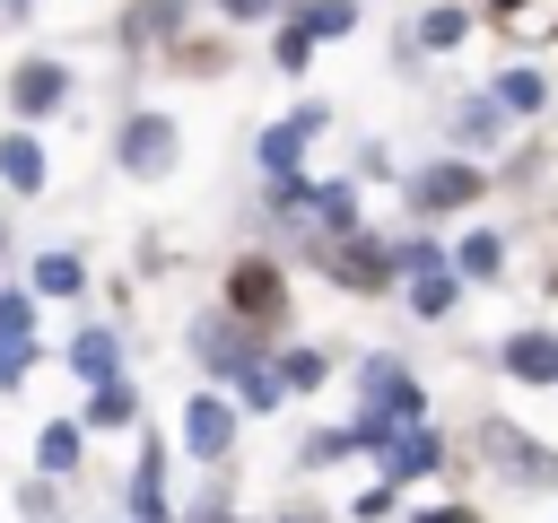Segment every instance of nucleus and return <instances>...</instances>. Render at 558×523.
Segmentation results:
<instances>
[{
  "label": "nucleus",
  "mask_w": 558,
  "mask_h": 523,
  "mask_svg": "<svg viewBox=\"0 0 558 523\" xmlns=\"http://www.w3.org/2000/svg\"><path fill=\"white\" fill-rule=\"evenodd\" d=\"M497 262H506V244H497V235H471V244H462V270H471V279H488Z\"/></svg>",
  "instance_id": "f3484780"
},
{
  "label": "nucleus",
  "mask_w": 558,
  "mask_h": 523,
  "mask_svg": "<svg viewBox=\"0 0 558 523\" xmlns=\"http://www.w3.org/2000/svg\"><path fill=\"white\" fill-rule=\"evenodd\" d=\"M96 418H131V392L122 384H96Z\"/></svg>",
  "instance_id": "aec40b11"
},
{
  "label": "nucleus",
  "mask_w": 558,
  "mask_h": 523,
  "mask_svg": "<svg viewBox=\"0 0 558 523\" xmlns=\"http://www.w3.org/2000/svg\"><path fill=\"white\" fill-rule=\"evenodd\" d=\"M497 9H514V0H497Z\"/></svg>",
  "instance_id": "b1692460"
},
{
  "label": "nucleus",
  "mask_w": 558,
  "mask_h": 523,
  "mask_svg": "<svg viewBox=\"0 0 558 523\" xmlns=\"http://www.w3.org/2000/svg\"><path fill=\"white\" fill-rule=\"evenodd\" d=\"M279 375L305 392V384H323V357H314V349H288V366H279Z\"/></svg>",
  "instance_id": "a211bd4d"
},
{
  "label": "nucleus",
  "mask_w": 558,
  "mask_h": 523,
  "mask_svg": "<svg viewBox=\"0 0 558 523\" xmlns=\"http://www.w3.org/2000/svg\"><path fill=\"white\" fill-rule=\"evenodd\" d=\"M26 375V340H0V384H17Z\"/></svg>",
  "instance_id": "412c9836"
},
{
  "label": "nucleus",
  "mask_w": 558,
  "mask_h": 523,
  "mask_svg": "<svg viewBox=\"0 0 558 523\" xmlns=\"http://www.w3.org/2000/svg\"><path fill=\"white\" fill-rule=\"evenodd\" d=\"M166 157H174V122H166V113H131L122 166H131V174H166Z\"/></svg>",
  "instance_id": "f257e3e1"
},
{
  "label": "nucleus",
  "mask_w": 558,
  "mask_h": 523,
  "mask_svg": "<svg viewBox=\"0 0 558 523\" xmlns=\"http://www.w3.org/2000/svg\"><path fill=\"white\" fill-rule=\"evenodd\" d=\"M488 445H497V462H506V471H523V479H549V471H558V462H541L514 427H488Z\"/></svg>",
  "instance_id": "1a4fd4ad"
},
{
  "label": "nucleus",
  "mask_w": 558,
  "mask_h": 523,
  "mask_svg": "<svg viewBox=\"0 0 558 523\" xmlns=\"http://www.w3.org/2000/svg\"><path fill=\"white\" fill-rule=\"evenodd\" d=\"M35 462H44V471H70V462H78V427H70V418H61V427H44Z\"/></svg>",
  "instance_id": "2eb2a0df"
},
{
  "label": "nucleus",
  "mask_w": 558,
  "mask_h": 523,
  "mask_svg": "<svg viewBox=\"0 0 558 523\" xmlns=\"http://www.w3.org/2000/svg\"><path fill=\"white\" fill-rule=\"evenodd\" d=\"M26 323H35V305L26 296H0V340H26Z\"/></svg>",
  "instance_id": "6ab92c4d"
},
{
  "label": "nucleus",
  "mask_w": 558,
  "mask_h": 523,
  "mask_svg": "<svg viewBox=\"0 0 558 523\" xmlns=\"http://www.w3.org/2000/svg\"><path fill=\"white\" fill-rule=\"evenodd\" d=\"M35 288H44V296H78V262H70V253H44V262H35Z\"/></svg>",
  "instance_id": "4468645a"
},
{
  "label": "nucleus",
  "mask_w": 558,
  "mask_h": 523,
  "mask_svg": "<svg viewBox=\"0 0 558 523\" xmlns=\"http://www.w3.org/2000/svg\"><path fill=\"white\" fill-rule=\"evenodd\" d=\"M9 96H17V113H52V105L70 96V70H61V61H26V70L9 78Z\"/></svg>",
  "instance_id": "7ed1b4c3"
},
{
  "label": "nucleus",
  "mask_w": 558,
  "mask_h": 523,
  "mask_svg": "<svg viewBox=\"0 0 558 523\" xmlns=\"http://www.w3.org/2000/svg\"><path fill=\"white\" fill-rule=\"evenodd\" d=\"M349 26H357V17H349V0H314V9H305V26H296V35H305V44H314V35H349Z\"/></svg>",
  "instance_id": "f8f14e48"
},
{
  "label": "nucleus",
  "mask_w": 558,
  "mask_h": 523,
  "mask_svg": "<svg viewBox=\"0 0 558 523\" xmlns=\"http://www.w3.org/2000/svg\"><path fill=\"white\" fill-rule=\"evenodd\" d=\"M70 366L105 384V375H113V331H78V340H70Z\"/></svg>",
  "instance_id": "9b49d317"
},
{
  "label": "nucleus",
  "mask_w": 558,
  "mask_h": 523,
  "mask_svg": "<svg viewBox=\"0 0 558 523\" xmlns=\"http://www.w3.org/2000/svg\"><path fill=\"white\" fill-rule=\"evenodd\" d=\"M270 296H279V288H270V270H262V262H253V270H235V305H244V314H270Z\"/></svg>",
  "instance_id": "dca6fc26"
},
{
  "label": "nucleus",
  "mask_w": 558,
  "mask_h": 523,
  "mask_svg": "<svg viewBox=\"0 0 558 523\" xmlns=\"http://www.w3.org/2000/svg\"><path fill=\"white\" fill-rule=\"evenodd\" d=\"M418 523H471V514H462V506H436V514H418Z\"/></svg>",
  "instance_id": "4be33fe9"
},
{
  "label": "nucleus",
  "mask_w": 558,
  "mask_h": 523,
  "mask_svg": "<svg viewBox=\"0 0 558 523\" xmlns=\"http://www.w3.org/2000/svg\"><path fill=\"white\" fill-rule=\"evenodd\" d=\"M201 357L227 366V375H253V340H244L235 323H201Z\"/></svg>",
  "instance_id": "0eeeda50"
},
{
  "label": "nucleus",
  "mask_w": 558,
  "mask_h": 523,
  "mask_svg": "<svg viewBox=\"0 0 558 523\" xmlns=\"http://www.w3.org/2000/svg\"><path fill=\"white\" fill-rule=\"evenodd\" d=\"M0 174H9L17 192H35V183H44V157H35V139H0Z\"/></svg>",
  "instance_id": "9d476101"
},
{
  "label": "nucleus",
  "mask_w": 558,
  "mask_h": 523,
  "mask_svg": "<svg viewBox=\"0 0 558 523\" xmlns=\"http://www.w3.org/2000/svg\"><path fill=\"white\" fill-rule=\"evenodd\" d=\"M227 9H235V17H262V9H270V0H227Z\"/></svg>",
  "instance_id": "5701e85b"
},
{
  "label": "nucleus",
  "mask_w": 558,
  "mask_h": 523,
  "mask_svg": "<svg viewBox=\"0 0 558 523\" xmlns=\"http://www.w3.org/2000/svg\"><path fill=\"white\" fill-rule=\"evenodd\" d=\"M497 357H506V375H523V384H558V331H514Z\"/></svg>",
  "instance_id": "f03ea898"
},
{
  "label": "nucleus",
  "mask_w": 558,
  "mask_h": 523,
  "mask_svg": "<svg viewBox=\"0 0 558 523\" xmlns=\"http://www.w3.org/2000/svg\"><path fill=\"white\" fill-rule=\"evenodd\" d=\"M201 523H209V514H201Z\"/></svg>",
  "instance_id": "393cba45"
},
{
  "label": "nucleus",
  "mask_w": 558,
  "mask_h": 523,
  "mask_svg": "<svg viewBox=\"0 0 558 523\" xmlns=\"http://www.w3.org/2000/svg\"><path fill=\"white\" fill-rule=\"evenodd\" d=\"M471 192H480V166H427V174L410 183V200H418V209H462Z\"/></svg>",
  "instance_id": "20e7f679"
},
{
  "label": "nucleus",
  "mask_w": 558,
  "mask_h": 523,
  "mask_svg": "<svg viewBox=\"0 0 558 523\" xmlns=\"http://www.w3.org/2000/svg\"><path fill=\"white\" fill-rule=\"evenodd\" d=\"M392 471H401V479H410V471H436V436H427L418 418H410V427L392 436Z\"/></svg>",
  "instance_id": "6e6552de"
},
{
  "label": "nucleus",
  "mask_w": 558,
  "mask_h": 523,
  "mask_svg": "<svg viewBox=\"0 0 558 523\" xmlns=\"http://www.w3.org/2000/svg\"><path fill=\"white\" fill-rule=\"evenodd\" d=\"M183 436H192V453H201V462H218V453H227V436H235V410L201 392V401L183 410Z\"/></svg>",
  "instance_id": "39448f33"
},
{
  "label": "nucleus",
  "mask_w": 558,
  "mask_h": 523,
  "mask_svg": "<svg viewBox=\"0 0 558 523\" xmlns=\"http://www.w3.org/2000/svg\"><path fill=\"white\" fill-rule=\"evenodd\" d=\"M532 105H541V78L532 70H506L497 78V113H532Z\"/></svg>",
  "instance_id": "ddd939ff"
},
{
  "label": "nucleus",
  "mask_w": 558,
  "mask_h": 523,
  "mask_svg": "<svg viewBox=\"0 0 558 523\" xmlns=\"http://www.w3.org/2000/svg\"><path fill=\"white\" fill-rule=\"evenodd\" d=\"M305 131H314V113H296L288 131H270V139H262V166H270V183H279V192H296V148H305Z\"/></svg>",
  "instance_id": "423d86ee"
}]
</instances>
